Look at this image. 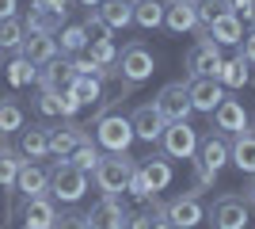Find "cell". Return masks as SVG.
Here are the masks:
<instances>
[{
	"label": "cell",
	"mask_w": 255,
	"mask_h": 229,
	"mask_svg": "<svg viewBox=\"0 0 255 229\" xmlns=\"http://www.w3.org/2000/svg\"><path fill=\"white\" fill-rule=\"evenodd\" d=\"M217 80H221L225 88H240V84H248V61L240 54L233 57V61H225L221 57V69H217Z\"/></svg>",
	"instance_id": "obj_32"
},
{
	"label": "cell",
	"mask_w": 255,
	"mask_h": 229,
	"mask_svg": "<svg viewBox=\"0 0 255 229\" xmlns=\"http://www.w3.org/2000/svg\"><path fill=\"white\" fill-rule=\"evenodd\" d=\"M252 130H255V119H252Z\"/></svg>",
	"instance_id": "obj_48"
},
{
	"label": "cell",
	"mask_w": 255,
	"mask_h": 229,
	"mask_svg": "<svg viewBox=\"0 0 255 229\" xmlns=\"http://www.w3.org/2000/svg\"><path fill=\"white\" fill-rule=\"evenodd\" d=\"M129 122H133V134H137L141 142H160V134H164V115H160L152 103H141V107H133V115H129Z\"/></svg>",
	"instance_id": "obj_17"
},
{
	"label": "cell",
	"mask_w": 255,
	"mask_h": 229,
	"mask_svg": "<svg viewBox=\"0 0 255 229\" xmlns=\"http://www.w3.org/2000/svg\"><path fill=\"white\" fill-rule=\"evenodd\" d=\"M15 191H19L23 199L50 195V172H46V168H38V164H31V161H23L19 176H15Z\"/></svg>",
	"instance_id": "obj_18"
},
{
	"label": "cell",
	"mask_w": 255,
	"mask_h": 229,
	"mask_svg": "<svg viewBox=\"0 0 255 229\" xmlns=\"http://www.w3.org/2000/svg\"><path fill=\"white\" fill-rule=\"evenodd\" d=\"M15 149H19L27 161H42V157H50V126H31V130L23 126Z\"/></svg>",
	"instance_id": "obj_21"
},
{
	"label": "cell",
	"mask_w": 255,
	"mask_h": 229,
	"mask_svg": "<svg viewBox=\"0 0 255 229\" xmlns=\"http://www.w3.org/2000/svg\"><path fill=\"white\" fill-rule=\"evenodd\" d=\"M23 38H27V27H23L19 15H11V19H0V54H19Z\"/></svg>",
	"instance_id": "obj_28"
},
{
	"label": "cell",
	"mask_w": 255,
	"mask_h": 229,
	"mask_svg": "<svg viewBox=\"0 0 255 229\" xmlns=\"http://www.w3.org/2000/svg\"><path fill=\"white\" fill-rule=\"evenodd\" d=\"M210 38L217 46H240L244 42V19H240L236 11H221V15L210 23Z\"/></svg>",
	"instance_id": "obj_19"
},
{
	"label": "cell",
	"mask_w": 255,
	"mask_h": 229,
	"mask_svg": "<svg viewBox=\"0 0 255 229\" xmlns=\"http://www.w3.org/2000/svg\"><path fill=\"white\" fill-rule=\"evenodd\" d=\"M156 73V57L145 42H126L122 54L115 61V76L118 80H129V84H145L149 76Z\"/></svg>",
	"instance_id": "obj_3"
},
{
	"label": "cell",
	"mask_w": 255,
	"mask_h": 229,
	"mask_svg": "<svg viewBox=\"0 0 255 229\" xmlns=\"http://www.w3.org/2000/svg\"><path fill=\"white\" fill-rule=\"evenodd\" d=\"M206 218H210L213 229H244L252 222V203L244 195H217L213 199V207L206 210Z\"/></svg>",
	"instance_id": "obj_5"
},
{
	"label": "cell",
	"mask_w": 255,
	"mask_h": 229,
	"mask_svg": "<svg viewBox=\"0 0 255 229\" xmlns=\"http://www.w3.org/2000/svg\"><path fill=\"white\" fill-rule=\"evenodd\" d=\"M23 126H27V115H23L19 99H15V96H0V138L19 134Z\"/></svg>",
	"instance_id": "obj_26"
},
{
	"label": "cell",
	"mask_w": 255,
	"mask_h": 229,
	"mask_svg": "<svg viewBox=\"0 0 255 229\" xmlns=\"http://www.w3.org/2000/svg\"><path fill=\"white\" fill-rule=\"evenodd\" d=\"M141 172H145V180H149L152 191H164V187L171 184V164H168V157H149V161L141 164Z\"/></svg>",
	"instance_id": "obj_31"
},
{
	"label": "cell",
	"mask_w": 255,
	"mask_h": 229,
	"mask_svg": "<svg viewBox=\"0 0 255 229\" xmlns=\"http://www.w3.org/2000/svg\"><path fill=\"white\" fill-rule=\"evenodd\" d=\"M229 161H233L244 176H255V130H252V126H248V130H240V134H233Z\"/></svg>",
	"instance_id": "obj_20"
},
{
	"label": "cell",
	"mask_w": 255,
	"mask_h": 229,
	"mask_svg": "<svg viewBox=\"0 0 255 229\" xmlns=\"http://www.w3.org/2000/svg\"><path fill=\"white\" fill-rule=\"evenodd\" d=\"M84 31H88V38H92V42H99V38H111V34H115V31H111V27H107L103 19H99V11L84 19Z\"/></svg>",
	"instance_id": "obj_38"
},
{
	"label": "cell",
	"mask_w": 255,
	"mask_h": 229,
	"mask_svg": "<svg viewBox=\"0 0 255 229\" xmlns=\"http://www.w3.org/2000/svg\"><path fill=\"white\" fill-rule=\"evenodd\" d=\"M69 161H73L76 168H80V172H88V176H92V172H96V164H99V149H96L92 142H84V145H76V149L69 153Z\"/></svg>",
	"instance_id": "obj_34"
},
{
	"label": "cell",
	"mask_w": 255,
	"mask_h": 229,
	"mask_svg": "<svg viewBox=\"0 0 255 229\" xmlns=\"http://www.w3.org/2000/svg\"><path fill=\"white\" fill-rule=\"evenodd\" d=\"M23 27H27V34H57L65 27V19H61V15H53V11H46V8H38V4H31Z\"/></svg>",
	"instance_id": "obj_25"
},
{
	"label": "cell",
	"mask_w": 255,
	"mask_h": 229,
	"mask_svg": "<svg viewBox=\"0 0 255 229\" xmlns=\"http://www.w3.org/2000/svg\"><path fill=\"white\" fill-rule=\"evenodd\" d=\"M76 4H84V8H99L103 0H76Z\"/></svg>",
	"instance_id": "obj_47"
},
{
	"label": "cell",
	"mask_w": 255,
	"mask_h": 229,
	"mask_svg": "<svg viewBox=\"0 0 255 229\" xmlns=\"http://www.w3.org/2000/svg\"><path fill=\"white\" fill-rule=\"evenodd\" d=\"M88 50H92V61L96 65H115L118 61V50L111 38H99V42H88Z\"/></svg>",
	"instance_id": "obj_36"
},
{
	"label": "cell",
	"mask_w": 255,
	"mask_h": 229,
	"mask_svg": "<svg viewBox=\"0 0 255 229\" xmlns=\"http://www.w3.org/2000/svg\"><path fill=\"white\" fill-rule=\"evenodd\" d=\"M96 11L111 31H126L129 23H133V0H103Z\"/></svg>",
	"instance_id": "obj_23"
},
{
	"label": "cell",
	"mask_w": 255,
	"mask_h": 229,
	"mask_svg": "<svg viewBox=\"0 0 255 229\" xmlns=\"http://www.w3.org/2000/svg\"><path fill=\"white\" fill-rule=\"evenodd\" d=\"M164 218L171 222V229H194L206 218V210H202V203H198V195L187 191V195H175L168 207H164Z\"/></svg>",
	"instance_id": "obj_10"
},
{
	"label": "cell",
	"mask_w": 255,
	"mask_h": 229,
	"mask_svg": "<svg viewBox=\"0 0 255 229\" xmlns=\"http://www.w3.org/2000/svg\"><path fill=\"white\" fill-rule=\"evenodd\" d=\"M88 191V172H80L69 157H57V161L50 164V195L53 203H80Z\"/></svg>",
	"instance_id": "obj_1"
},
{
	"label": "cell",
	"mask_w": 255,
	"mask_h": 229,
	"mask_svg": "<svg viewBox=\"0 0 255 229\" xmlns=\"http://www.w3.org/2000/svg\"><path fill=\"white\" fill-rule=\"evenodd\" d=\"M96 142L99 149L107 153H129V145L137 142V134H133V122L126 115H115V111H107L96 119Z\"/></svg>",
	"instance_id": "obj_4"
},
{
	"label": "cell",
	"mask_w": 255,
	"mask_h": 229,
	"mask_svg": "<svg viewBox=\"0 0 255 229\" xmlns=\"http://www.w3.org/2000/svg\"><path fill=\"white\" fill-rule=\"evenodd\" d=\"M198 168H206V172H213V176H221V168L229 164V142H225L221 134H210V138H202L198 142Z\"/></svg>",
	"instance_id": "obj_15"
},
{
	"label": "cell",
	"mask_w": 255,
	"mask_h": 229,
	"mask_svg": "<svg viewBox=\"0 0 255 229\" xmlns=\"http://www.w3.org/2000/svg\"><path fill=\"white\" fill-rule=\"evenodd\" d=\"M34 111H38V115H57V119H61V88H53V92H38Z\"/></svg>",
	"instance_id": "obj_37"
},
{
	"label": "cell",
	"mask_w": 255,
	"mask_h": 229,
	"mask_svg": "<svg viewBox=\"0 0 255 229\" xmlns=\"http://www.w3.org/2000/svg\"><path fill=\"white\" fill-rule=\"evenodd\" d=\"M164 27L171 34L198 27V0H164Z\"/></svg>",
	"instance_id": "obj_13"
},
{
	"label": "cell",
	"mask_w": 255,
	"mask_h": 229,
	"mask_svg": "<svg viewBox=\"0 0 255 229\" xmlns=\"http://www.w3.org/2000/svg\"><path fill=\"white\" fill-rule=\"evenodd\" d=\"M53 222H57V203H53V195L23 199V229H53Z\"/></svg>",
	"instance_id": "obj_14"
},
{
	"label": "cell",
	"mask_w": 255,
	"mask_h": 229,
	"mask_svg": "<svg viewBox=\"0 0 255 229\" xmlns=\"http://www.w3.org/2000/svg\"><path fill=\"white\" fill-rule=\"evenodd\" d=\"M133 168H137V164H133V157H129V153H107V157H99L92 180H96V187L103 191V195H122Z\"/></svg>",
	"instance_id": "obj_2"
},
{
	"label": "cell",
	"mask_w": 255,
	"mask_h": 229,
	"mask_svg": "<svg viewBox=\"0 0 255 229\" xmlns=\"http://www.w3.org/2000/svg\"><path fill=\"white\" fill-rule=\"evenodd\" d=\"M76 111H80V99H76L69 88H61V119H73Z\"/></svg>",
	"instance_id": "obj_40"
},
{
	"label": "cell",
	"mask_w": 255,
	"mask_h": 229,
	"mask_svg": "<svg viewBox=\"0 0 255 229\" xmlns=\"http://www.w3.org/2000/svg\"><path fill=\"white\" fill-rule=\"evenodd\" d=\"M53 38H57V50H61L65 57L84 54V50H88V42H92V38H88V31H84V23H65V27H61L57 34H53Z\"/></svg>",
	"instance_id": "obj_24"
},
{
	"label": "cell",
	"mask_w": 255,
	"mask_h": 229,
	"mask_svg": "<svg viewBox=\"0 0 255 229\" xmlns=\"http://www.w3.org/2000/svg\"><path fill=\"white\" fill-rule=\"evenodd\" d=\"M183 65H187V76H217V69H221V46L213 38H198L187 50Z\"/></svg>",
	"instance_id": "obj_8"
},
{
	"label": "cell",
	"mask_w": 255,
	"mask_h": 229,
	"mask_svg": "<svg viewBox=\"0 0 255 229\" xmlns=\"http://www.w3.org/2000/svg\"><path fill=\"white\" fill-rule=\"evenodd\" d=\"M187 92H191V107L202 115H213L225 99V84L217 76H187Z\"/></svg>",
	"instance_id": "obj_9"
},
{
	"label": "cell",
	"mask_w": 255,
	"mask_h": 229,
	"mask_svg": "<svg viewBox=\"0 0 255 229\" xmlns=\"http://www.w3.org/2000/svg\"><path fill=\"white\" fill-rule=\"evenodd\" d=\"M69 92L80 99V107H84V103H99V99H103V80H99V76L76 73V80L69 84Z\"/></svg>",
	"instance_id": "obj_30"
},
{
	"label": "cell",
	"mask_w": 255,
	"mask_h": 229,
	"mask_svg": "<svg viewBox=\"0 0 255 229\" xmlns=\"http://www.w3.org/2000/svg\"><path fill=\"white\" fill-rule=\"evenodd\" d=\"M53 229H88V218H84V214H76V210H69V214H57Z\"/></svg>",
	"instance_id": "obj_39"
},
{
	"label": "cell",
	"mask_w": 255,
	"mask_h": 229,
	"mask_svg": "<svg viewBox=\"0 0 255 229\" xmlns=\"http://www.w3.org/2000/svg\"><path fill=\"white\" fill-rule=\"evenodd\" d=\"M152 107L164 115V122H187L191 119V92H187V80H171V84H164L156 92V99H152Z\"/></svg>",
	"instance_id": "obj_7"
},
{
	"label": "cell",
	"mask_w": 255,
	"mask_h": 229,
	"mask_svg": "<svg viewBox=\"0 0 255 229\" xmlns=\"http://www.w3.org/2000/svg\"><path fill=\"white\" fill-rule=\"evenodd\" d=\"M15 8H19L15 0H0V19H11V15H15Z\"/></svg>",
	"instance_id": "obj_45"
},
{
	"label": "cell",
	"mask_w": 255,
	"mask_h": 229,
	"mask_svg": "<svg viewBox=\"0 0 255 229\" xmlns=\"http://www.w3.org/2000/svg\"><path fill=\"white\" fill-rule=\"evenodd\" d=\"M31 4H38V8H46V11H53V15L69 19V0H31Z\"/></svg>",
	"instance_id": "obj_41"
},
{
	"label": "cell",
	"mask_w": 255,
	"mask_h": 229,
	"mask_svg": "<svg viewBox=\"0 0 255 229\" xmlns=\"http://www.w3.org/2000/svg\"><path fill=\"white\" fill-rule=\"evenodd\" d=\"M88 130H92V126H80L76 119H65L61 126H53V130H50V157H69L76 145L92 142Z\"/></svg>",
	"instance_id": "obj_12"
},
{
	"label": "cell",
	"mask_w": 255,
	"mask_h": 229,
	"mask_svg": "<svg viewBox=\"0 0 255 229\" xmlns=\"http://www.w3.org/2000/svg\"><path fill=\"white\" fill-rule=\"evenodd\" d=\"M34 73H38V65H34V61H27L23 54L11 57V65H8V80H11L15 88H19V84H34Z\"/></svg>",
	"instance_id": "obj_33"
},
{
	"label": "cell",
	"mask_w": 255,
	"mask_h": 229,
	"mask_svg": "<svg viewBox=\"0 0 255 229\" xmlns=\"http://www.w3.org/2000/svg\"><path fill=\"white\" fill-rule=\"evenodd\" d=\"M248 203L255 207V176H252V187H248Z\"/></svg>",
	"instance_id": "obj_46"
},
{
	"label": "cell",
	"mask_w": 255,
	"mask_h": 229,
	"mask_svg": "<svg viewBox=\"0 0 255 229\" xmlns=\"http://www.w3.org/2000/svg\"><path fill=\"white\" fill-rule=\"evenodd\" d=\"M19 54L27 57V61H34V65H46V61H53L61 50H57V38H53V34H27L23 46H19Z\"/></svg>",
	"instance_id": "obj_22"
},
{
	"label": "cell",
	"mask_w": 255,
	"mask_h": 229,
	"mask_svg": "<svg viewBox=\"0 0 255 229\" xmlns=\"http://www.w3.org/2000/svg\"><path fill=\"white\" fill-rule=\"evenodd\" d=\"M23 157L19 149H11V145H0V187H15V176L23 168Z\"/></svg>",
	"instance_id": "obj_29"
},
{
	"label": "cell",
	"mask_w": 255,
	"mask_h": 229,
	"mask_svg": "<svg viewBox=\"0 0 255 229\" xmlns=\"http://www.w3.org/2000/svg\"><path fill=\"white\" fill-rule=\"evenodd\" d=\"M213 126H217L221 134H240V130L252 126V119H248V111H244L240 99H229V96H225L221 103H217V111H213Z\"/></svg>",
	"instance_id": "obj_16"
},
{
	"label": "cell",
	"mask_w": 255,
	"mask_h": 229,
	"mask_svg": "<svg viewBox=\"0 0 255 229\" xmlns=\"http://www.w3.org/2000/svg\"><path fill=\"white\" fill-rule=\"evenodd\" d=\"M149 226H152V210H141V214L126 218V229H149Z\"/></svg>",
	"instance_id": "obj_42"
},
{
	"label": "cell",
	"mask_w": 255,
	"mask_h": 229,
	"mask_svg": "<svg viewBox=\"0 0 255 229\" xmlns=\"http://www.w3.org/2000/svg\"><path fill=\"white\" fill-rule=\"evenodd\" d=\"M149 229H171V222L164 218V207H160L156 199H152V226Z\"/></svg>",
	"instance_id": "obj_44"
},
{
	"label": "cell",
	"mask_w": 255,
	"mask_h": 229,
	"mask_svg": "<svg viewBox=\"0 0 255 229\" xmlns=\"http://www.w3.org/2000/svg\"><path fill=\"white\" fill-rule=\"evenodd\" d=\"M240 46H244V50H240V57H244L248 65H255V27L244 34V42H240Z\"/></svg>",
	"instance_id": "obj_43"
},
{
	"label": "cell",
	"mask_w": 255,
	"mask_h": 229,
	"mask_svg": "<svg viewBox=\"0 0 255 229\" xmlns=\"http://www.w3.org/2000/svg\"><path fill=\"white\" fill-rule=\"evenodd\" d=\"M84 218H88V229H126L129 214H126V207L118 203V195H103Z\"/></svg>",
	"instance_id": "obj_11"
},
{
	"label": "cell",
	"mask_w": 255,
	"mask_h": 229,
	"mask_svg": "<svg viewBox=\"0 0 255 229\" xmlns=\"http://www.w3.org/2000/svg\"><path fill=\"white\" fill-rule=\"evenodd\" d=\"M198 130H194L191 122H168L164 134H160V149L168 161H191L194 153H198Z\"/></svg>",
	"instance_id": "obj_6"
},
{
	"label": "cell",
	"mask_w": 255,
	"mask_h": 229,
	"mask_svg": "<svg viewBox=\"0 0 255 229\" xmlns=\"http://www.w3.org/2000/svg\"><path fill=\"white\" fill-rule=\"evenodd\" d=\"M133 23L145 31L164 27V0H133Z\"/></svg>",
	"instance_id": "obj_27"
},
{
	"label": "cell",
	"mask_w": 255,
	"mask_h": 229,
	"mask_svg": "<svg viewBox=\"0 0 255 229\" xmlns=\"http://www.w3.org/2000/svg\"><path fill=\"white\" fill-rule=\"evenodd\" d=\"M126 191H129L133 199H141V203H152V199H156V191L149 187V180H145V172H141V168H133V172H129Z\"/></svg>",
	"instance_id": "obj_35"
}]
</instances>
